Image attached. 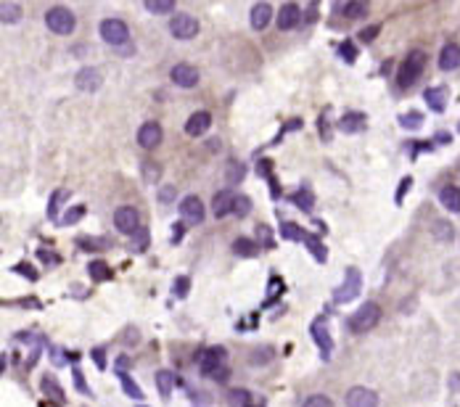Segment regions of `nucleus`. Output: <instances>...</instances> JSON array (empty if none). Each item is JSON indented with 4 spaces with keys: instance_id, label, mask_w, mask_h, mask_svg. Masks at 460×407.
<instances>
[{
    "instance_id": "obj_61",
    "label": "nucleus",
    "mask_w": 460,
    "mask_h": 407,
    "mask_svg": "<svg viewBox=\"0 0 460 407\" xmlns=\"http://www.w3.org/2000/svg\"><path fill=\"white\" fill-rule=\"evenodd\" d=\"M6 365H8V357H6V352H0V373L6 371Z\"/></svg>"
},
{
    "instance_id": "obj_50",
    "label": "nucleus",
    "mask_w": 460,
    "mask_h": 407,
    "mask_svg": "<svg viewBox=\"0 0 460 407\" xmlns=\"http://www.w3.org/2000/svg\"><path fill=\"white\" fill-rule=\"evenodd\" d=\"M410 188H413V177H402L399 190H397V204H402V199H405V193H408Z\"/></svg>"
},
{
    "instance_id": "obj_44",
    "label": "nucleus",
    "mask_w": 460,
    "mask_h": 407,
    "mask_svg": "<svg viewBox=\"0 0 460 407\" xmlns=\"http://www.w3.org/2000/svg\"><path fill=\"white\" fill-rule=\"evenodd\" d=\"M302 407H333V402L328 397H323V394H312V397H307Z\"/></svg>"
},
{
    "instance_id": "obj_53",
    "label": "nucleus",
    "mask_w": 460,
    "mask_h": 407,
    "mask_svg": "<svg viewBox=\"0 0 460 407\" xmlns=\"http://www.w3.org/2000/svg\"><path fill=\"white\" fill-rule=\"evenodd\" d=\"M212 378H215V381H228V375H230V371H228V368H225V365H220V368H217V371H212Z\"/></svg>"
},
{
    "instance_id": "obj_11",
    "label": "nucleus",
    "mask_w": 460,
    "mask_h": 407,
    "mask_svg": "<svg viewBox=\"0 0 460 407\" xmlns=\"http://www.w3.org/2000/svg\"><path fill=\"white\" fill-rule=\"evenodd\" d=\"M347 407H378V394L365 386H352L347 391Z\"/></svg>"
},
{
    "instance_id": "obj_57",
    "label": "nucleus",
    "mask_w": 460,
    "mask_h": 407,
    "mask_svg": "<svg viewBox=\"0 0 460 407\" xmlns=\"http://www.w3.org/2000/svg\"><path fill=\"white\" fill-rule=\"evenodd\" d=\"M17 272H24V275H27L30 280H37V272L30 270V267H17Z\"/></svg>"
},
{
    "instance_id": "obj_20",
    "label": "nucleus",
    "mask_w": 460,
    "mask_h": 407,
    "mask_svg": "<svg viewBox=\"0 0 460 407\" xmlns=\"http://www.w3.org/2000/svg\"><path fill=\"white\" fill-rule=\"evenodd\" d=\"M424 98H426L428 109L431 111H444V106H447V87H428L426 93H424Z\"/></svg>"
},
{
    "instance_id": "obj_16",
    "label": "nucleus",
    "mask_w": 460,
    "mask_h": 407,
    "mask_svg": "<svg viewBox=\"0 0 460 407\" xmlns=\"http://www.w3.org/2000/svg\"><path fill=\"white\" fill-rule=\"evenodd\" d=\"M312 339H315V344L320 346L323 360H328V357H331V349H333V339H331V333H328V328H325L323 320L312 322Z\"/></svg>"
},
{
    "instance_id": "obj_1",
    "label": "nucleus",
    "mask_w": 460,
    "mask_h": 407,
    "mask_svg": "<svg viewBox=\"0 0 460 407\" xmlns=\"http://www.w3.org/2000/svg\"><path fill=\"white\" fill-rule=\"evenodd\" d=\"M424 69H426V53L424 51H410L408 58L399 64V72H397V85L402 87V90H408L418 82V77L424 74Z\"/></svg>"
},
{
    "instance_id": "obj_8",
    "label": "nucleus",
    "mask_w": 460,
    "mask_h": 407,
    "mask_svg": "<svg viewBox=\"0 0 460 407\" xmlns=\"http://www.w3.org/2000/svg\"><path fill=\"white\" fill-rule=\"evenodd\" d=\"M196 362H199V368L204 373H212L225 362V349L222 346H204V349L196 352Z\"/></svg>"
},
{
    "instance_id": "obj_55",
    "label": "nucleus",
    "mask_w": 460,
    "mask_h": 407,
    "mask_svg": "<svg viewBox=\"0 0 460 407\" xmlns=\"http://www.w3.org/2000/svg\"><path fill=\"white\" fill-rule=\"evenodd\" d=\"M37 256H40V259H43V262H53V265H56V262H58V256L53 254V252H45V249H40V252H37Z\"/></svg>"
},
{
    "instance_id": "obj_13",
    "label": "nucleus",
    "mask_w": 460,
    "mask_h": 407,
    "mask_svg": "<svg viewBox=\"0 0 460 407\" xmlns=\"http://www.w3.org/2000/svg\"><path fill=\"white\" fill-rule=\"evenodd\" d=\"M172 82L177 87H196L199 85V72L196 67H190V64H177V67H172Z\"/></svg>"
},
{
    "instance_id": "obj_43",
    "label": "nucleus",
    "mask_w": 460,
    "mask_h": 407,
    "mask_svg": "<svg viewBox=\"0 0 460 407\" xmlns=\"http://www.w3.org/2000/svg\"><path fill=\"white\" fill-rule=\"evenodd\" d=\"M159 175H162V167H159V164H153V162H143V177H146L149 183H156V180H159Z\"/></svg>"
},
{
    "instance_id": "obj_45",
    "label": "nucleus",
    "mask_w": 460,
    "mask_h": 407,
    "mask_svg": "<svg viewBox=\"0 0 460 407\" xmlns=\"http://www.w3.org/2000/svg\"><path fill=\"white\" fill-rule=\"evenodd\" d=\"M243 164H236V162H230V164H228V180H230V183H239L241 177H243Z\"/></svg>"
},
{
    "instance_id": "obj_41",
    "label": "nucleus",
    "mask_w": 460,
    "mask_h": 407,
    "mask_svg": "<svg viewBox=\"0 0 460 407\" xmlns=\"http://www.w3.org/2000/svg\"><path fill=\"white\" fill-rule=\"evenodd\" d=\"M77 243H80V249H85V252H98V249L106 246L101 238H87V236L77 238Z\"/></svg>"
},
{
    "instance_id": "obj_2",
    "label": "nucleus",
    "mask_w": 460,
    "mask_h": 407,
    "mask_svg": "<svg viewBox=\"0 0 460 407\" xmlns=\"http://www.w3.org/2000/svg\"><path fill=\"white\" fill-rule=\"evenodd\" d=\"M378 320H381V307L375 305V302H365V305L360 307L358 312L347 320V328H349L352 333H365V331L375 328Z\"/></svg>"
},
{
    "instance_id": "obj_4",
    "label": "nucleus",
    "mask_w": 460,
    "mask_h": 407,
    "mask_svg": "<svg viewBox=\"0 0 460 407\" xmlns=\"http://www.w3.org/2000/svg\"><path fill=\"white\" fill-rule=\"evenodd\" d=\"M45 24H48V30L53 34H72L77 19L64 6H53V8H48V14H45Z\"/></svg>"
},
{
    "instance_id": "obj_23",
    "label": "nucleus",
    "mask_w": 460,
    "mask_h": 407,
    "mask_svg": "<svg viewBox=\"0 0 460 407\" xmlns=\"http://www.w3.org/2000/svg\"><path fill=\"white\" fill-rule=\"evenodd\" d=\"M21 16H24V11L19 3H0V21L3 24H17V21H21Z\"/></svg>"
},
{
    "instance_id": "obj_22",
    "label": "nucleus",
    "mask_w": 460,
    "mask_h": 407,
    "mask_svg": "<svg viewBox=\"0 0 460 407\" xmlns=\"http://www.w3.org/2000/svg\"><path fill=\"white\" fill-rule=\"evenodd\" d=\"M439 201H442L444 209L450 212H460V188L458 186H444L439 190Z\"/></svg>"
},
{
    "instance_id": "obj_36",
    "label": "nucleus",
    "mask_w": 460,
    "mask_h": 407,
    "mask_svg": "<svg viewBox=\"0 0 460 407\" xmlns=\"http://www.w3.org/2000/svg\"><path fill=\"white\" fill-rule=\"evenodd\" d=\"M69 193L64 190V188H58V190H53L51 201H48V217L51 220H56L58 217V204H61V199H67Z\"/></svg>"
},
{
    "instance_id": "obj_33",
    "label": "nucleus",
    "mask_w": 460,
    "mask_h": 407,
    "mask_svg": "<svg viewBox=\"0 0 460 407\" xmlns=\"http://www.w3.org/2000/svg\"><path fill=\"white\" fill-rule=\"evenodd\" d=\"M291 201L296 204L299 209H305V212H309V209L315 206V199H312V193H309V190H296V193L291 196Z\"/></svg>"
},
{
    "instance_id": "obj_5",
    "label": "nucleus",
    "mask_w": 460,
    "mask_h": 407,
    "mask_svg": "<svg viewBox=\"0 0 460 407\" xmlns=\"http://www.w3.org/2000/svg\"><path fill=\"white\" fill-rule=\"evenodd\" d=\"M170 32L177 40H190V37L199 34V21L190 16V14H175L170 19Z\"/></svg>"
},
{
    "instance_id": "obj_15",
    "label": "nucleus",
    "mask_w": 460,
    "mask_h": 407,
    "mask_svg": "<svg viewBox=\"0 0 460 407\" xmlns=\"http://www.w3.org/2000/svg\"><path fill=\"white\" fill-rule=\"evenodd\" d=\"M209 127H212V114H209V111H196V114H190L186 122V133L190 138L204 135Z\"/></svg>"
},
{
    "instance_id": "obj_24",
    "label": "nucleus",
    "mask_w": 460,
    "mask_h": 407,
    "mask_svg": "<svg viewBox=\"0 0 460 407\" xmlns=\"http://www.w3.org/2000/svg\"><path fill=\"white\" fill-rule=\"evenodd\" d=\"M302 241H305V246L312 252V256H315L318 262H325V259H328V252H325L323 241H320L318 236H312V233H307L305 230V238H302Z\"/></svg>"
},
{
    "instance_id": "obj_9",
    "label": "nucleus",
    "mask_w": 460,
    "mask_h": 407,
    "mask_svg": "<svg viewBox=\"0 0 460 407\" xmlns=\"http://www.w3.org/2000/svg\"><path fill=\"white\" fill-rule=\"evenodd\" d=\"M162 138H164L162 124H159V122H146V124L138 130V146L146 148V151H153V148L162 143Z\"/></svg>"
},
{
    "instance_id": "obj_35",
    "label": "nucleus",
    "mask_w": 460,
    "mask_h": 407,
    "mask_svg": "<svg viewBox=\"0 0 460 407\" xmlns=\"http://www.w3.org/2000/svg\"><path fill=\"white\" fill-rule=\"evenodd\" d=\"M399 124H402L405 130H418V127L424 124V117H421V111H410V114H402V117H399Z\"/></svg>"
},
{
    "instance_id": "obj_12",
    "label": "nucleus",
    "mask_w": 460,
    "mask_h": 407,
    "mask_svg": "<svg viewBox=\"0 0 460 407\" xmlns=\"http://www.w3.org/2000/svg\"><path fill=\"white\" fill-rule=\"evenodd\" d=\"M299 21H302V8H299L296 3H283L281 11H278V30L289 32Z\"/></svg>"
},
{
    "instance_id": "obj_30",
    "label": "nucleus",
    "mask_w": 460,
    "mask_h": 407,
    "mask_svg": "<svg viewBox=\"0 0 460 407\" xmlns=\"http://www.w3.org/2000/svg\"><path fill=\"white\" fill-rule=\"evenodd\" d=\"M43 391H45V394L51 397L53 402H58V405L64 402V394H61V386H58V384L53 381L51 375H45V378H43Z\"/></svg>"
},
{
    "instance_id": "obj_25",
    "label": "nucleus",
    "mask_w": 460,
    "mask_h": 407,
    "mask_svg": "<svg viewBox=\"0 0 460 407\" xmlns=\"http://www.w3.org/2000/svg\"><path fill=\"white\" fill-rule=\"evenodd\" d=\"M339 14H344L347 19H362L368 14V3H360V0H352V3H344V6H336Z\"/></svg>"
},
{
    "instance_id": "obj_47",
    "label": "nucleus",
    "mask_w": 460,
    "mask_h": 407,
    "mask_svg": "<svg viewBox=\"0 0 460 407\" xmlns=\"http://www.w3.org/2000/svg\"><path fill=\"white\" fill-rule=\"evenodd\" d=\"M188 286H190V280H188L186 275H180V278H177V280H175V296H186L188 294Z\"/></svg>"
},
{
    "instance_id": "obj_7",
    "label": "nucleus",
    "mask_w": 460,
    "mask_h": 407,
    "mask_svg": "<svg viewBox=\"0 0 460 407\" xmlns=\"http://www.w3.org/2000/svg\"><path fill=\"white\" fill-rule=\"evenodd\" d=\"M360 289H362V278H360V272L355 270V267H349L347 270V278H344V283H341L339 289H336V294H333V299L336 302H352L355 296L360 294Z\"/></svg>"
},
{
    "instance_id": "obj_21",
    "label": "nucleus",
    "mask_w": 460,
    "mask_h": 407,
    "mask_svg": "<svg viewBox=\"0 0 460 407\" xmlns=\"http://www.w3.org/2000/svg\"><path fill=\"white\" fill-rule=\"evenodd\" d=\"M270 16H273L270 3H256L254 8H252V27L254 30H265L270 24Z\"/></svg>"
},
{
    "instance_id": "obj_10",
    "label": "nucleus",
    "mask_w": 460,
    "mask_h": 407,
    "mask_svg": "<svg viewBox=\"0 0 460 407\" xmlns=\"http://www.w3.org/2000/svg\"><path fill=\"white\" fill-rule=\"evenodd\" d=\"M204 204L199 196H186L183 201H180V217L188 222V225H199V222H204Z\"/></svg>"
},
{
    "instance_id": "obj_58",
    "label": "nucleus",
    "mask_w": 460,
    "mask_h": 407,
    "mask_svg": "<svg viewBox=\"0 0 460 407\" xmlns=\"http://www.w3.org/2000/svg\"><path fill=\"white\" fill-rule=\"evenodd\" d=\"M450 389L460 391V373H455V375H452V378H450Z\"/></svg>"
},
{
    "instance_id": "obj_49",
    "label": "nucleus",
    "mask_w": 460,
    "mask_h": 407,
    "mask_svg": "<svg viewBox=\"0 0 460 407\" xmlns=\"http://www.w3.org/2000/svg\"><path fill=\"white\" fill-rule=\"evenodd\" d=\"M175 196H177V188L175 186H164L159 190V201H164V204H170Z\"/></svg>"
},
{
    "instance_id": "obj_38",
    "label": "nucleus",
    "mask_w": 460,
    "mask_h": 407,
    "mask_svg": "<svg viewBox=\"0 0 460 407\" xmlns=\"http://www.w3.org/2000/svg\"><path fill=\"white\" fill-rule=\"evenodd\" d=\"M249 212H252V199H249V196H236V199H233V214L246 217Z\"/></svg>"
},
{
    "instance_id": "obj_56",
    "label": "nucleus",
    "mask_w": 460,
    "mask_h": 407,
    "mask_svg": "<svg viewBox=\"0 0 460 407\" xmlns=\"http://www.w3.org/2000/svg\"><path fill=\"white\" fill-rule=\"evenodd\" d=\"M127 365H130V360H127V357H120V360H117V373L124 375V371H127Z\"/></svg>"
},
{
    "instance_id": "obj_54",
    "label": "nucleus",
    "mask_w": 460,
    "mask_h": 407,
    "mask_svg": "<svg viewBox=\"0 0 460 407\" xmlns=\"http://www.w3.org/2000/svg\"><path fill=\"white\" fill-rule=\"evenodd\" d=\"M93 360H96V365H98V368H106V357H103V349L101 346H98V349H93Z\"/></svg>"
},
{
    "instance_id": "obj_46",
    "label": "nucleus",
    "mask_w": 460,
    "mask_h": 407,
    "mask_svg": "<svg viewBox=\"0 0 460 407\" xmlns=\"http://www.w3.org/2000/svg\"><path fill=\"white\" fill-rule=\"evenodd\" d=\"M270 360H273V349H265V352L256 349V352L249 355V362H252V365H256V362H270Z\"/></svg>"
},
{
    "instance_id": "obj_62",
    "label": "nucleus",
    "mask_w": 460,
    "mask_h": 407,
    "mask_svg": "<svg viewBox=\"0 0 460 407\" xmlns=\"http://www.w3.org/2000/svg\"><path fill=\"white\" fill-rule=\"evenodd\" d=\"M458 130H460V127H458Z\"/></svg>"
},
{
    "instance_id": "obj_18",
    "label": "nucleus",
    "mask_w": 460,
    "mask_h": 407,
    "mask_svg": "<svg viewBox=\"0 0 460 407\" xmlns=\"http://www.w3.org/2000/svg\"><path fill=\"white\" fill-rule=\"evenodd\" d=\"M365 124H368V119L362 111H349L339 119V130H344V133H360V130H365Z\"/></svg>"
},
{
    "instance_id": "obj_34",
    "label": "nucleus",
    "mask_w": 460,
    "mask_h": 407,
    "mask_svg": "<svg viewBox=\"0 0 460 407\" xmlns=\"http://www.w3.org/2000/svg\"><path fill=\"white\" fill-rule=\"evenodd\" d=\"M83 217H85V206H83V204H77V206L67 209V214L61 217V222H58V225H74V222H80Z\"/></svg>"
},
{
    "instance_id": "obj_27",
    "label": "nucleus",
    "mask_w": 460,
    "mask_h": 407,
    "mask_svg": "<svg viewBox=\"0 0 460 407\" xmlns=\"http://www.w3.org/2000/svg\"><path fill=\"white\" fill-rule=\"evenodd\" d=\"M87 275H90L96 283H101V280H109V278H111V267H109L106 262H101V259H96V262L87 265Z\"/></svg>"
},
{
    "instance_id": "obj_3",
    "label": "nucleus",
    "mask_w": 460,
    "mask_h": 407,
    "mask_svg": "<svg viewBox=\"0 0 460 407\" xmlns=\"http://www.w3.org/2000/svg\"><path fill=\"white\" fill-rule=\"evenodd\" d=\"M98 32H101L103 43H109L111 48H124L130 43V30L122 19H103Z\"/></svg>"
},
{
    "instance_id": "obj_37",
    "label": "nucleus",
    "mask_w": 460,
    "mask_h": 407,
    "mask_svg": "<svg viewBox=\"0 0 460 407\" xmlns=\"http://www.w3.org/2000/svg\"><path fill=\"white\" fill-rule=\"evenodd\" d=\"M120 378H122V386H124V394H127V397H133V399H143V391H140V386H138L130 375L124 373V375H120Z\"/></svg>"
},
{
    "instance_id": "obj_51",
    "label": "nucleus",
    "mask_w": 460,
    "mask_h": 407,
    "mask_svg": "<svg viewBox=\"0 0 460 407\" xmlns=\"http://www.w3.org/2000/svg\"><path fill=\"white\" fill-rule=\"evenodd\" d=\"M259 236H262V241H265V246H273V236H270L267 225H256V238Z\"/></svg>"
},
{
    "instance_id": "obj_26",
    "label": "nucleus",
    "mask_w": 460,
    "mask_h": 407,
    "mask_svg": "<svg viewBox=\"0 0 460 407\" xmlns=\"http://www.w3.org/2000/svg\"><path fill=\"white\" fill-rule=\"evenodd\" d=\"M175 384H177V378H175L172 371H159V373H156V386H159V394H162V397H170Z\"/></svg>"
},
{
    "instance_id": "obj_48",
    "label": "nucleus",
    "mask_w": 460,
    "mask_h": 407,
    "mask_svg": "<svg viewBox=\"0 0 460 407\" xmlns=\"http://www.w3.org/2000/svg\"><path fill=\"white\" fill-rule=\"evenodd\" d=\"M378 32H381V24H373V27H368V30L360 32V40H362V43H371V40L378 37Z\"/></svg>"
},
{
    "instance_id": "obj_28",
    "label": "nucleus",
    "mask_w": 460,
    "mask_h": 407,
    "mask_svg": "<svg viewBox=\"0 0 460 407\" xmlns=\"http://www.w3.org/2000/svg\"><path fill=\"white\" fill-rule=\"evenodd\" d=\"M233 252H236L239 256H256V254H259V243L249 241V238H236V243H233Z\"/></svg>"
},
{
    "instance_id": "obj_42",
    "label": "nucleus",
    "mask_w": 460,
    "mask_h": 407,
    "mask_svg": "<svg viewBox=\"0 0 460 407\" xmlns=\"http://www.w3.org/2000/svg\"><path fill=\"white\" fill-rule=\"evenodd\" d=\"M133 243H135V252H146V246H149V230L138 228L135 233H133Z\"/></svg>"
},
{
    "instance_id": "obj_59",
    "label": "nucleus",
    "mask_w": 460,
    "mask_h": 407,
    "mask_svg": "<svg viewBox=\"0 0 460 407\" xmlns=\"http://www.w3.org/2000/svg\"><path fill=\"white\" fill-rule=\"evenodd\" d=\"M180 238H183V228H175V230H172V243H177Z\"/></svg>"
},
{
    "instance_id": "obj_29",
    "label": "nucleus",
    "mask_w": 460,
    "mask_h": 407,
    "mask_svg": "<svg viewBox=\"0 0 460 407\" xmlns=\"http://www.w3.org/2000/svg\"><path fill=\"white\" fill-rule=\"evenodd\" d=\"M228 402H230V407H252V394L246 389H230Z\"/></svg>"
},
{
    "instance_id": "obj_52",
    "label": "nucleus",
    "mask_w": 460,
    "mask_h": 407,
    "mask_svg": "<svg viewBox=\"0 0 460 407\" xmlns=\"http://www.w3.org/2000/svg\"><path fill=\"white\" fill-rule=\"evenodd\" d=\"M74 384H77V389L83 391V394H90V389L85 386V378H83V373H80L77 368H74Z\"/></svg>"
},
{
    "instance_id": "obj_17",
    "label": "nucleus",
    "mask_w": 460,
    "mask_h": 407,
    "mask_svg": "<svg viewBox=\"0 0 460 407\" xmlns=\"http://www.w3.org/2000/svg\"><path fill=\"white\" fill-rule=\"evenodd\" d=\"M460 67V45L458 43H447L439 53V69L442 72H452Z\"/></svg>"
},
{
    "instance_id": "obj_19",
    "label": "nucleus",
    "mask_w": 460,
    "mask_h": 407,
    "mask_svg": "<svg viewBox=\"0 0 460 407\" xmlns=\"http://www.w3.org/2000/svg\"><path fill=\"white\" fill-rule=\"evenodd\" d=\"M233 193L230 190H220V193H215V201H212V212H215V217H228L230 212H233Z\"/></svg>"
},
{
    "instance_id": "obj_14",
    "label": "nucleus",
    "mask_w": 460,
    "mask_h": 407,
    "mask_svg": "<svg viewBox=\"0 0 460 407\" xmlns=\"http://www.w3.org/2000/svg\"><path fill=\"white\" fill-rule=\"evenodd\" d=\"M74 82H77V87L83 90V93H96L98 87H101V72L93 67H85L77 72V77H74Z\"/></svg>"
},
{
    "instance_id": "obj_32",
    "label": "nucleus",
    "mask_w": 460,
    "mask_h": 407,
    "mask_svg": "<svg viewBox=\"0 0 460 407\" xmlns=\"http://www.w3.org/2000/svg\"><path fill=\"white\" fill-rule=\"evenodd\" d=\"M281 238H286V241H302V238H305V230H302L299 225H294V222H283V225H281Z\"/></svg>"
},
{
    "instance_id": "obj_60",
    "label": "nucleus",
    "mask_w": 460,
    "mask_h": 407,
    "mask_svg": "<svg viewBox=\"0 0 460 407\" xmlns=\"http://www.w3.org/2000/svg\"><path fill=\"white\" fill-rule=\"evenodd\" d=\"M51 352H53V362H56V365H61V362H64V355H61L58 349H51Z\"/></svg>"
},
{
    "instance_id": "obj_39",
    "label": "nucleus",
    "mask_w": 460,
    "mask_h": 407,
    "mask_svg": "<svg viewBox=\"0 0 460 407\" xmlns=\"http://www.w3.org/2000/svg\"><path fill=\"white\" fill-rule=\"evenodd\" d=\"M434 236L439 238V241H452V225L450 222H444V220H437V225H434Z\"/></svg>"
},
{
    "instance_id": "obj_40",
    "label": "nucleus",
    "mask_w": 460,
    "mask_h": 407,
    "mask_svg": "<svg viewBox=\"0 0 460 407\" xmlns=\"http://www.w3.org/2000/svg\"><path fill=\"white\" fill-rule=\"evenodd\" d=\"M339 53H341V58H344L347 64H355V58H358V48H355L349 40H344V43H341Z\"/></svg>"
},
{
    "instance_id": "obj_31",
    "label": "nucleus",
    "mask_w": 460,
    "mask_h": 407,
    "mask_svg": "<svg viewBox=\"0 0 460 407\" xmlns=\"http://www.w3.org/2000/svg\"><path fill=\"white\" fill-rule=\"evenodd\" d=\"M143 6H146V11H151V14H170V11H175V3H172V0H146Z\"/></svg>"
},
{
    "instance_id": "obj_6",
    "label": "nucleus",
    "mask_w": 460,
    "mask_h": 407,
    "mask_svg": "<svg viewBox=\"0 0 460 407\" xmlns=\"http://www.w3.org/2000/svg\"><path fill=\"white\" fill-rule=\"evenodd\" d=\"M114 228L124 233V236H133L138 228H140V214H138V209L133 206H120L117 212H114Z\"/></svg>"
}]
</instances>
